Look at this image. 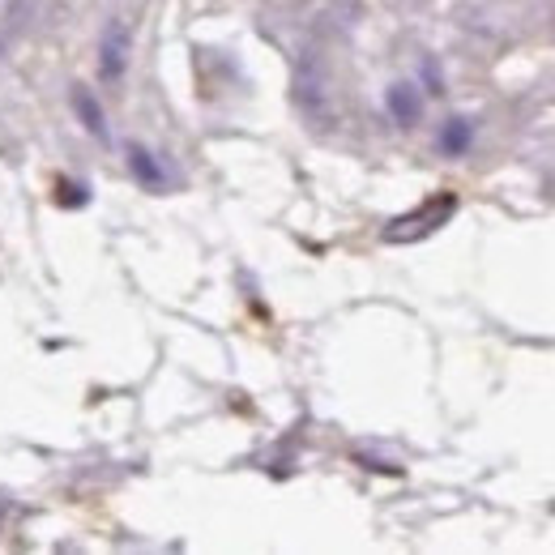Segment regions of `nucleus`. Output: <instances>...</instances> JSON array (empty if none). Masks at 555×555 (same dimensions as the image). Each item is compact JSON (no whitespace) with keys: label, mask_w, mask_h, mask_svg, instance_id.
Returning <instances> with one entry per match:
<instances>
[{"label":"nucleus","mask_w":555,"mask_h":555,"mask_svg":"<svg viewBox=\"0 0 555 555\" xmlns=\"http://www.w3.org/2000/svg\"><path fill=\"white\" fill-rule=\"evenodd\" d=\"M453 210H457V197H453V193H440V197H432V201H423L419 210L393 218L389 227H385V240H389V244L423 240V235H432L436 227H444V222L453 218Z\"/></svg>","instance_id":"1"},{"label":"nucleus","mask_w":555,"mask_h":555,"mask_svg":"<svg viewBox=\"0 0 555 555\" xmlns=\"http://www.w3.org/2000/svg\"><path fill=\"white\" fill-rule=\"evenodd\" d=\"M129 56H133V30L124 18H111L103 26V39H99V77L107 86H116L124 69H129Z\"/></svg>","instance_id":"2"},{"label":"nucleus","mask_w":555,"mask_h":555,"mask_svg":"<svg viewBox=\"0 0 555 555\" xmlns=\"http://www.w3.org/2000/svg\"><path fill=\"white\" fill-rule=\"evenodd\" d=\"M129 171H133V180L141 184V188H150V193H163L167 188V171H163V163H158V158L141 146V141H129Z\"/></svg>","instance_id":"3"},{"label":"nucleus","mask_w":555,"mask_h":555,"mask_svg":"<svg viewBox=\"0 0 555 555\" xmlns=\"http://www.w3.org/2000/svg\"><path fill=\"white\" fill-rule=\"evenodd\" d=\"M385 107H389V116L398 120L402 129H415V124H419V116H423V99H419V90H415V86H406V82L389 86V94H385Z\"/></svg>","instance_id":"4"},{"label":"nucleus","mask_w":555,"mask_h":555,"mask_svg":"<svg viewBox=\"0 0 555 555\" xmlns=\"http://www.w3.org/2000/svg\"><path fill=\"white\" fill-rule=\"evenodd\" d=\"M73 111H77V120L90 129V137H99V141H111V133H107V116H103V107H99V99L86 90V86H73Z\"/></svg>","instance_id":"5"},{"label":"nucleus","mask_w":555,"mask_h":555,"mask_svg":"<svg viewBox=\"0 0 555 555\" xmlns=\"http://www.w3.org/2000/svg\"><path fill=\"white\" fill-rule=\"evenodd\" d=\"M470 137H474V124L457 116V120H449L440 129V150L444 154H466L470 150Z\"/></svg>","instance_id":"6"}]
</instances>
